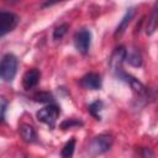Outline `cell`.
Listing matches in <instances>:
<instances>
[{
    "label": "cell",
    "instance_id": "cell-1",
    "mask_svg": "<svg viewBox=\"0 0 158 158\" xmlns=\"http://www.w3.org/2000/svg\"><path fill=\"white\" fill-rule=\"evenodd\" d=\"M112 143H114V137L111 135L101 133L90 141L88 146V154L93 158L104 154L112 147Z\"/></svg>",
    "mask_w": 158,
    "mask_h": 158
},
{
    "label": "cell",
    "instance_id": "cell-2",
    "mask_svg": "<svg viewBox=\"0 0 158 158\" xmlns=\"http://www.w3.org/2000/svg\"><path fill=\"white\" fill-rule=\"evenodd\" d=\"M17 72V59L14 54L6 53L0 64V75L5 81H12Z\"/></svg>",
    "mask_w": 158,
    "mask_h": 158
},
{
    "label": "cell",
    "instance_id": "cell-3",
    "mask_svg": "<svg viewBox=\"0 0 158 158\" xmlns=\"http://www.w3.org/2000/svg\"><path fill=\"white\" fill-rule=\"evenodd\" d=\"M37 118L46 123L47 126H49L51 128H53L56 126V122L58 120V116H59V109L56 106V105H48L43 109H41L40 111H37Z\"/></svg>",
    "mask_w": 158,
    "mask_h": 158
},
{
    "label": "cell",
    "instance_id": "cell-4",
    "mask_svg": "<svg viewBox=\"0 0 158 158\" xmlns=\"http://www.w3.org/2000/svg\"><path fill=\"white\" fill-rule=\"evenodd\" d=\"M91 44V33L90 31L83 28L79 30L75 35H74V46L77 48L78 52H80L81 54H86Z\"/></svg>",
    "mask_w": 158,
    "mask_h": 158
},
{
    "label": "cell",
    "instance_id": "cell-5",
    "mask_svg": "<svg viewBox=\"0 0 158 158\" xmlns=\"http://www.w3.org/2000/svg\"><path fill=\"white\" fill-rule=\"evenodd\" d=\"M19 23V17L7 11L0 12V36H5L10 31H12Z\"/></svg>",
    "mask_w": 158,
    "mask_h": 158
},
{
    "label": "cell",
    "instance_id": "cell-6",
    "mask_svg": "<svg viewBox=\"0 0 158 158\" xmlns=\"http://www.w3.org/2000/svg\"><path fill=\"white\" fill-rule=\"evenodd\" d=\"M126 54H127V49L123 46L117 47L112 52V54L109 59V65L115 74L118 73L120 70H122V63L126 60Z\"/></svg>",
    "mask_w": 158,
    "mask_h": 158
},
{
    "label": "cell",
    "instance_id": "cell-7",
    "mask_svg": "<svg viewBox=\"0 0 158 158\" xmlns=\"http://www.w3.org/2000/svg\"><path fill=\"white\" fill-rule=\"evenodd\" d=\"M115 75H116L118 79H121V80L126 81L136 94H138V95H144V94L147 93L146 86H144V85H143L138 79H136L135 77L130 75L128 73H126V72H123V70H120V72H118V73H116Z\"/></svg>",
    "mask_w": 158,
    "mask_h": 158
},
{
    "label": "cell",
    "instance_id": "cell-8",
    "mask_svg": "<svg viewBox=\"0 0 158 158\" xmlns=\"http://www.w3.org/2000/svg\"><path fill=\"white\" fill-rule=\"evenodd\" d=\"M80 84L88 90H99L101 88V77L96 73H88L80 79Z\"/></svg>",
    "mask_w": 158,
    "mask_h": 158
},
{
    "label": "cell",
    "instance_id": "cell-9",
    "mask_svg": "<svg viewBox=\"0 0 158 158\" xmlns=\"http://www.w3.org/2000/svg\"><path fill=\"white\" fill-rule=\"evenodd\" d=\"M40 78H41V73L38 69L33 68V69H30L28 72L25 73L23 78H22V85L26 90H30L32 88H35L38 81H40Z\"/></svg>",
    "mask_w": 158,
    "mask_h": 158
},
{
    "label": "cell",
    "instance_id": "cell-10",
    "mask_svg": "<svg viewBox=\"0 0 158 158\" xmlns=\"http://www.w3.org/2000/svg\"><path fill=\"white\" fill-rule=\"evenodd\" d=\"M135 14H136V10H135V7H130V9L126 11V14L122 16V19H121L120 23H118V25H117V27H116V31H115V36H121V35L125 32V30L127 28L128 23H130V22H131V20L133 19Z\"/></svg>",
    "mask_w": 158,
    "mask_h": 158
},
{
    "label": "cell",
    "instance_id": "cell-11",
    "mask_svg": "<svg viewBox=\"0 0 158 158\" xmlns=\"http://www.w3.org/2000/svg\"><path fill=\"white\" fill-rule=\"evenodd\" d=\"M157 28H158V2L154 5V7L151 12V16H149L147 26H146V33L148 36H151L156 32Z\"/></svg>",
    "mask_w": 158,
    "mask_h": 158
},
{
    "label": "cell",
    "instance_id": "cell-12",
    "mask_svg": "<svg viewBox=\"0 0 158 158\" xmlns=\"http://www.w3.org/2000/svg\"><path fill=\"white\" fill-rule=\"evenodd\" d=\"M20 135L23 138V141L27 143H33L37 139V135H36L35 128L27 123H23L20 126Z\"/></svg>",
    "mask_w": 158,
    "mask_h": 158
},
{
    "label": "cell",
    "instance_id": "cell-13",
    "mask_svg": "<svg viewBox=\"0 0 158 158\" xmlns=\"http://www.w3.org/2000/svg\"><path fill=\"white\" fill-rule=\"evenodd\" d=\"M126 62H128V64H131L132 67H141L143 60H142V56L137 49H131L127 51L126 54Z\"/></svg>",
    "mask_w": 158,
    "mask_h": 158
},
{
    "label": "cell",
    "instance_id": "cell-14",
    "mask_svg": "<svg viewBox=\"0 0 158 158\" xmlns=\"http://www.w3.org/2000/svg\"><path fill=\"white\" fill-rule=\"evenodd\" d=\"M74 149H75V139L72 138L69 139L64 147L62 148V152H60V157L62 158H72L73 154H74Z\"/></svg>",
    "mask_w": 158,
    "mask_h": 158
},
{
    "label": "cell",
    "instance_id": "cell-15",
    "mask_svg": "<svg viewBox=\"0 0 158 158\" xmlns=\"http://www.w3.org/2000/svg\"><path fill=\"white\" fill-rule=\"evenodd\" d=\"M33 99H35L37 102H43V104H49V105L54 101L53 95H52L51 93H48V91H40V93L35 94Z\"/></svg>",
    "mask_w": 158,
    "mask_h": 158
},
{
    "label": "cell",
    "instance_id": "cell-16",
    "mask_svg": "<svg viewBox=\"0 0 158 158\" xmlns=\"http://www.w3.org/2000/svg\"><path fill=\"white\" fill-rule=\"evenodd\" d=\"M101 109H102V102L100 100H96V101H94V102H91L89 105V112L94 117H96L98 120H100V111H101Z\"/></svg>",
    "mask_w": 158,
    "mask_h": 158
},
{
    "label": "cell",
    "instance_id": "cell-17",
    "mask_svg": "<svg viewBox=\"0 0 158 158\" xmlns=\"http://www.w3.org/2000/svg\"><path fill=\"white\" fill-rule=\"evenodd\" d=\"M68 28H69V26H68L67 23H62V25H59V26L56 27L54 31H53V38H54L56 41L63 38L64 35L68 32Z\"/></svg>",
    "mask_w": 158,
    "mask_h": 158
},
{
    "label": "cell",
    "instance_id": "cell-18",
    "mask_svg": "<svg viewBox=\"0 0 158 158\" xmlns=\"http://www.w3.org/2000/svg\"><path fill=\"white\" fill-rule=\"evenodd\" d=\"M78 126H83V122L81 121H78L75 118H69V120H65L60 123V128L62 130H68V128H72V127H78Z\"/></svg>",
    "mask_w": 158,
    "mask_h": 158
},
{
    "label": "cell",
    "instance_id": "cell-19",
    "mask_svg": "<svg viewBox=\"0 0 158 158\" xmlns=\"http://www.w3.org/2000/svg\"><path fill=\"white\" fill-rule=\"evenodd\" d=\"M141 156H142V158H154L153 152L149 148H146V147L141 149Z\"/></svg>",
    "mask_w": 158,
    "mask_h": 158
},
{
    "label": "cell",
    "instance_id": "cell-20",
    "mask_svg": "<svg viewBox=\"0 0 158 158\" xmlns=\"http://www.w3.org/2000/svg\"><path fill=\"white\" fill-rule=\"evenodd\" d=\"M6 106H7V101L5 100V98H1V120L5 121V111H6Z\"/></svg>",
    "mask_w": 158,
    "mask_h": 158
}]
</instances>
